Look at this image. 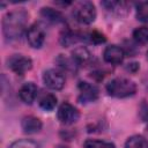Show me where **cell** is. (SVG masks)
<instances>
[{
  "instance_id": "cell-26",
  "label": "cell",
  "mask_w": 148,
  "mask_h": 148,
  "mask_svg": "<svg viewBox=\"0 0 148 148\" xmlns=\"http://www.w3.org/2000/svg\"><path fill=\"white\" fill-rule=\"evenodd\" d=\"M147 59H148V51H147Z\"/></svg>"
},
{
  "instance_id": "cell-4",
  "label": "cell",
  "mask_w": 148,
  "mask_h": 148,
  "mask_svg": "<svg viewBox=\"0 0 148 148\" xmlns=\"http://www.w3.org/2000/svg\"><path fill=\"white\" fill-rule=\"evenodd\" d=\"M8 67L16 74L23 75L25 72L31 69L32 67V61L30 58L21 56V54H15L8 60Z\"/></svg>"
},
{
  "instance_id": "cell-25",
  "label": "cell",
  "mask_w": 148,
  "mask_h": 148,
  "mask_svg": "<svg viewBox=\"0 0 148 148\" xmlns=\"http://www.w3.org/2000/svg\"><path fill=\"white\" fill-rule=\"evenodd\" d=\"M146 139L148 140V126H147V128H146Z\"/></svg>"
},
{
  "instance_id": "cell-6",
  "label": "cell",
  "mask_w": 148,
  "mask_h": 148,
  "mask_svg": "<svg viewBox=\"0 0 148 148\" xmlns=\"http://www.w3.org/2000/svg\"><path fill=\"white\" fill-rule=\"evenodd\" d=\"M43 81L46 87L53 90H60L65 86V76L61 72L56 69H47L46 72H44Z\"/></svg>"
},
{
  "instance_id": "cell-11",
  "label": "cell",
  "mask_w": 148,
  "mask_h": 148,
  "mask_svg": "<svg viewBox=\"0 0 148 148\" xmlns=\"http://www.w3.org/2000/svg\"><path fill=\"white\" fill-rule=\"evenodd\" d=\"M21 126H22V130H23L24 133L34 134V133H37V132L40 131L42 121L38 118L34 117V116H28V117H24L22 119Z\"/></svg>"
},
{
  "instance_id": "cell-10",
  "label": "cell",
  "mask_w": 148,
  "mask_h": 148,
  "mask_svg": "<svg viewBox=\"0 0 148 148\" xmlns=\"http://www.w3.org/2000/svg\"><path fill=\"white\" fill-rule=\"evenodd\" d=\"M37 91H38V88L35 83L27 82L21 87V89L18 91V96H20V98L23 103L31 104L35 101L36 96H37Z\"/></svg>"
},
{
  "instance_id": "cell-3",
  "label": "cell",
  "mask_w": 148,
  "mask_h": 148,
  "mask_svg": "<svg viewBox=\"0 0 148 148\" xmlns=\"http://www.w3.org/2000/svg\"><path fill=\"white\" fill-rule=\"evenodd\" d=\"M74 18L82 24H89L96 18V9L92 2L90 1H81L74 6L73 9Z\"/></svg>"
},
{
  "instance_id": "cell-17",
  "label": "cell",
  "mask_w": 148,
  "mask_h": 148,
  "mask_svg": "<svg viewBox=\"0 0 148 148\" xmlns=\"http://www.w3.org/2000/svg\"><path fill=\"white\" fill-rule=\"evenodd\" d=\"M133 38L139 44H146V43H148V28L147 27L136 28L133 31Z\"/></svg>"
},
{
  "instance_id": "cell-23",
  "label": "cell",
  "mask_w": 148,
  "mask_h": 148,
  "mask_svg": "<svg viewBox=\"0 0 148 148\" xmlns=\"http://www.w3.org/2000/svg\"><path fill=\"white\" fill-rule=\"evenodd\" d=\"M90 40H91L92 43L98 44V43L105 42V37H104V35H102V34L98 32V31H92V32L90 34Z\"/></svg>"
},
{
  "instance_id": "cell-16",
  "label": "cell",
  "mask_w": 148,
  "mask_h": 148,
  "mask_svg": "<svg viewBox=\"0 0 148 148\" xmlns=\"http://www.w3.org/2000/svg\"><path fill=\"white\" fill-rule=\"evenodd\" d=\"M57 105V97L52 94L44 95L39 101V106L45 111H51Z\"/></svg>"
},
{
  "instance_id": "cell-5",
  "label": "cell",
  "mask_w": 148,
  "mask_h": 148,
  "mask_svg": "<svg viewBox=\"0 0 148 148\" xmlns=\"http://www.w3.org/2000/svg\"><path fill=\"white\" fill-rule=\"evenodd\" d=\"M79 117H80V113H79L77 109L75 106H73L72 104L65 102L59 106L58 119L60 120V123L69 125V124H73L75 121H77Z\"/></svg>"
},
{
  "instance_id": "cell-8",
  "label": "cell",
  "mask_w": 148,
  "mask_h": 148,
  "mask_svg": "<svg viewBox=\"0 0 148 148\" xmlns=\"http://www.w3.org/2000/svg\"><path fill=\"white\" fill-rule=\"evenodd\" d=\"M27 39L31 47L39 49L43 45L44 39H45V34H44V30L42 29V27L39 24L31 25L27 32Z\"/></svg>"
},
{
  "instance_id": "cell-21",
  "label": "cell",
  "mask_w": 148,
  "mask_h": 148,
  "mask_svg": "<svg viewBox=\"0 0 148 148\" xmlns=\"http://www.w3.org/2000/svg\"><path fill=\"white\" fill-rule=\"evenodd\" d=\"M57 61H58V64H59L62 68H65V69H67V71H73V69H75V67H76V65H77L73 59H68V58H66V57H64V56H61V54H60V57L57 59Z\"/></svg>"
},
{
  "instance_id": "cell-19",
  "label": "cell",
  "mask_w": 148,
  "mask_h": 148,
  "mask_svg": "<svg viewBox=\"0 0 148 148\" xmlns=\"http://www.w3.org/2000/svg\"><path fill=\"white\" fill-rule=\"evenodd\" d=\"M136 18L141 22L148 23V1L140 2L136 6Z\"/></svg>"
},
{
  "instance_id": "cell-22",
  "label": "cell",
  "mask_w": 148,
  "mask_h": 148,
  "mask_svg": "<svg viewBox=\"0 0 148 148\" xmlns=\"http://www.w3.org/2000/svg\"><path fill=\"white\" fill-rule=\"evenodd\" d=\"M103 6L106 7V9H110L112 12H117L121 14V10L125 9L126 3L125 2H120V1H104Z\"/></svg>"
},
{
  "instance_id": "cell-18",
  "label": "cell",
  "mask_w": 148,
  "mask_h": 148,
  "mask_svg": "<svg viewBox=\"0 0 148 148\" xmlns=\"http://www.w3.org/2000/svg\"><path fill=\"white\" fill-rule=\"evenodd\" d=\"M84 148H116L113 143L106 142V141H101V140H94V139H88L83 143Z\"/></svg>"
},
{
  "instance_id": "cell-13",
  "label": "cell",
  "mask_w": 148,
  "mask_h": 148,
  "mask_svg": "<svg viewBox=\"0 0 148 148\" xmlns=\"http://www.w3.org/2000/svg\"><path fill=\"white\" fill-rule=\"evenodd\" d=\"M72 59L79 65V64H84L87 62L89 59H90V53L89 51L83 47V46H80V47H76L73 52H72Z\"/></svg>"
},
{
  "instance_id": "cell-7",
  "label": "cell",
  "mask_w": 148,
  "mask_h": 148,
  "mask_svg": "<svg viewBox=\"0 0 148 148\" xmlns=\"http://www.w3.org/2000/svg\"><path fill=\"white\" fill-rule=\"evenodd\" d=\"M79 99L82 103H88V102H94L98 97V89L96 86L89 83V82H80L79 83Z\"/></svg>"
},
{
  "instance_id": "cell-12",
  "label": "cell",
  "mask_w": 148,
  "mask_h": 148,
  "mask_svg": "<svg viewBox=\"0 0 148 148\" xmlns=\"http://www.w3.org/2000/svg\"><path fill=\"white\" fill-rule=\"evenodd\" d=\"M40 14H42V16H43L45 20H47V21H50V22H52V23H61V22H64V16H62V14H61L60 12L53 9V8L44 7V8H42Z\"/></svg>"
},
{
  "instance_id": "cell-2",
  "label": "cell",
  "mask_w": 148,
  "mask_h": 148,
  "mask_svg": "<svg viewBox=\"0 0 148 148\" xmlns=\"http://www.w3.org/2000/svg\"><path fill=\"white\" fill-rule=\"evenodd\" d=\"M136 86L133 81L124 77H116L106 84V91L110 96L124 98L135 94Z\"/></svg>"
},
{
  "instance_id": "cell-15",
  "label": "cell",
  "mask_w": 148,
  "mask_h": 148,
  "mask_svg": "<svg viewBox=\"0 0 148 148\" xmlns=\"http://www.w3.org/2000/svg\"><path fill=\"white\" fill-rule=\"evenodd\" d=\"M80 35L77 32H74V31H71V30H67L65 31L61 37H60V43L64 45V46H71L73 44H75L77 40H80Z\"/></svg>"
},
{
  "instance_id": "cell-24",
  "label": "cell",
  "mask_w": 148,
  "mask_h": 148,
  "mask_svg": "<svg viewBox=\"0 0 148 148\" xmlns=\"http://www.w3.org/2000/svg\"><path fill=\"white\" fill-rule=\"evenodd\" d=\"M140 116L143 120H148V105L147 104H142L141 109H140Z\"/></svg>"
},
{
  "instance_id": "cell-9",
  "label": "cell",
  "mask_w": 148,
  "mask_h": 148,
  "mask_svg": "<svg viewBox=\"0 0 148 148\" xmlns=\"http://www.w3.org/2000/svg\"><path fill=\"white\" fill-rule=\"evenodd\" d=\"M124 51L121 47L117 46V45H110L108 46L105 50H104V53H103V57H104V60L109 64H112V65H118L123 61L124 59Z\"/></svg>"
},
{
  "instance_id": "cell-20",
  "label": "cell",
  "mask_w": 148,
  "mask_h": 148,
  "mask_svg": "<svg viewBox=\"0 0 148 148\" xmlns=\"http://www.w3.org/2000/svg\"><path fill=\"white\" fill-rule=\"evenodd\" d=\"M9 148H38V146L32 140L23 139V140H17V141L13 142L9 146Z\"/></svg>"
},
{
  "instance_id": "cell-1",
  "label": "cell",
  "mask_w": 148,
  "mask_h": 148,
  "mask_svg": "<svg viewBox=\"0 0 148 148\" xmlns=\"http://www.w3.org/2000/svg\"><path fill=\"white\" fill-rule=\"evenodd\" d=\"M28 14L24 10H14L8 13L2 21L3 35L9 39L18 38L25 27Z\"/></svg>"
},
{
  "instance_id": "cell-14",
  "label": "cell",
  "mask_w": 148,
  "mask_h": 148,
  "mask_svg": "<svg viewBox=\"0 0 148 148\" xmlns=\"http://www.w3.org/2000/svg\"><path fill=\"white\" fill-rule=\"evenodd\" d=\"M125 148H148V140L140 135H133L127 139Z\"/></svg>"
}]
</instances>
